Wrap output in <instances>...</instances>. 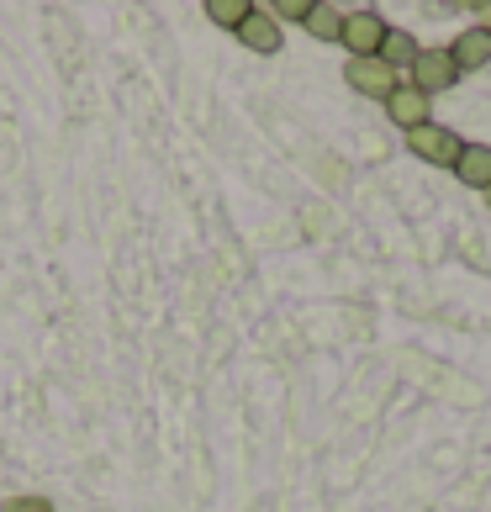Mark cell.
Listing matches in <instances>:
<instances>
[{
    "mask_svg": "<svg viewBox=\"0 0 491 512\" xmlns=\"http://www.w3.org/2000/svg\"><path fill=\"white\" fill-rule=\"evenodd\" d=\"M344 80H349V90H360L365 101H391V90L402 85L396 74L381 64V59H349V69H344Z\"/></svg>",
    "mask_w": 491,
    "mask_h": 512,
    "instance_id": "4",
    "label": "cell"
},
{
    "mask_svg": "<svg viewBox=\"0 0 491 512\" xmlns=\"http://www.w3.org/2000/svg\"><path fill=\"white\" fill-rule=\"evenodd\" d=\"M407 85L423 90L428 101L444 96V90H455L460 85V69H455V59H449V48H423L418 64H412V74H407Z\"/></svg>",
    "mask_w": 491,
    "mask_h": 512,
    "instance_id": "3",
    "label": "cell"
},
{
    "mask_svg": "<svg viewBox=\"0 0 491 512\" xmlns=\"http://www.w3.org/2000/svg\"><path fill=\"white\" fill-rule=\"evenodd\" d=\"M0 512H53V507H48V497H11Z\"/></svg>",
    "mask_w": 491,
    "mask_h": 512,
    "instance_id": "13",
    "label": "cell"
},
{
    "mask_svg": "<svg viewBox=\"0 0 491 512\" xmlns=\"http://www.w3.org/2000/svg\"><path fill=\"white\" fill-rule=\"evenodd\" d=\"M270 16H275V22H301V27H307V16H312V0H275V6H270Z\"/></svg>",
    "mask_w": 491,
    "mask_h": 512,
    "instance_id": "12",
    "label": "cell"
},
{
    "mask_svg": "<svg viewBox=\"0 0 491 512\" xmlns=\"http://www.w3.org/2000/svg\"><path fill=\"white\" fill-rule=\"evenodd\" d=\"M418 53H423V43L412 37L407 27H391L386 32V48H381V64L396 74V80L407 85V74H412V64H418Z\"/></svg>",
    "mask_w": 491,
    "mask_h": 512,
    "instance_id": "8",
    "label": "cell"
},
{
    "mask_svg": "<svg viewBox=\"0 0 491 512\" xmlns=\"http://www.w3.org/2000/svg\"><path fill=\"white\" fill-rule=\"evenodd\" d=\"M238 43L249 53H280V43H286V32H280V22L270 16V6H254L249 22L238 27Z\"/></svg>",
    "mask_w": 491,
    "mask_h": 512,
    "instance_id": "6",
    "label": "cell"
},
{
    "mask_svg": "<svg viewBox=\"0 0 491 512\" xmlns=\"http://www.w3.org/2000/svg\"><path fill=\"white\" fill-rule=\"evenodd\" d=\"M386 16L381 11H344V37L338 43L349 48V59H381L386 48Z\"/></svg>",
    "mask_w": 491,
    "mask_h": 512,
    "instance_id": "2",
    "label": "cell"
},
{
    "mask_svg": "<svg viewBox=\"0 0 491 512\" xmlns=\"http://www.w3.org/2000/svg\"><path fill=\"white\" fill-rule=\"evenodd\" d=\"M407 154H418L423 164L455 169V164H460V154H465V138H460L455 127L428 122V127H412V132H407Z\"/></svg>",
    "mask_w": 491,
    "mask_h": 512,
    "instance_id": "1",
    "label": "cell"
},
{
    "mask_svg": "<svg viewBox=\"0 0 491 512\" xmlns=\"http://www.w3.org/2000/svg\"><path fill=\"white\" fill-rule=\"evenodd\" d=\"M449 59H455L460 74H481V69H491V32H486V27H465L455 43H449Z\"/></svg>",
    "mask_w": 491,
    "mask_h": 512,
    "instance_id": "5",
    "label": "cell"
},
{
    "mask_svg": "<svg viewBox=\"0 0 491 512\" xmlns=\"http://www.w3.org/2000/svg\"><path fill=\"white\" fill-rule=\"evenodd\" d=\"M307 32L317 37V43H338V37H344V11H338V6H328V0H323V6H317V0H312Z\"/></svg>",
    "mask_w": 491,
    "mask_h": 512,
    "instance_id": "10",
    "label": "cell"
},
{
    "mask_svg": "<svg viewBox=\"0 0 491 512\" xmlns=\"http://www.w3.org/2000/svg\"><path fill=\"white\" fill-rule=\"evenodd\" d=\"M455 175L470 185V191H491V143H465Z\"/></svg>",
    "mask_w": 491,
    "mask_h": 512,
    "instance_id": "9",
    "label": "cell"
},
{
    "mask_svg": "<svg viewBox=\"0 0 491 512\" xmlns=\"http://www.w3.org/2000/svg\"><path fill=\"white\" fill-rule=\"evenodd\" d=\"M486 206H491V191H486Z\"/></svg>",
    "mask_w": 491,
    "mask_h": 512,
    "instance_id": "15",
    "label": "cell"
},
{
    "mask_svg": "<svg viewBox=\"0 0 491 512\" xmlns=\"http://www.w3.org/2000/svg\"><path fill=\"white\" fill-rule=\"evenodd\" d=\"M428 96H423V90H412V85H396L391 90V101H386V117L396 122V127H402V132H412V127H428L433 117H428Z\"/></svg>",
    "mask_w": 491,
    "mask_h": 512,
    "instance_id": "7",
    "label": "cell"
},
{
    "mask_svg": "<svg viewBox=\"0 0 491 512\" xmlns=\"http://www.w3.org/2000/svg\"><path fill=\"white\" fill-rule=\"evenodd\" d=\"M470 11H476V22L491 32V0H481V6H470Z\"/></svg>",
    "mask_w": 491,
    "mask_h": 512,
    "instance_id": "14",
    "label": "cell"
},
{
    "mask_svg": "<svg viewBox=\"0 0 491 512\" xmlns=\"http://www.w3.org/2000/svg\"><path fill=\"white\" fill-rule=\"evenodd\" d=\"M249 11H254V0H206V22H217L228 32H238L249 22Z\"/></svg>",
    "mask_w": 491,
    "mask_h": 512,
    "instance_id": "11",
    "label": "cell"
}]
</instances>
